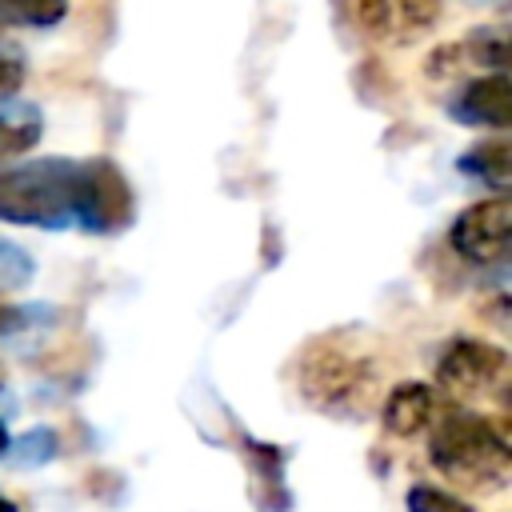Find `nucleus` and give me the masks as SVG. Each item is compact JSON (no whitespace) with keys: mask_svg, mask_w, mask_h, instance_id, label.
<instances>
[{"mask_svg":"<svg viewBox=\"0 0 512 512\" xmlns=\"http://www.w3.org/2000/svg\"><path fill=\"white\" fill-rule=\"evenodd\" d=\"M0 220L112 236L132 224V188L112 160H28L0 168Z\"/></svg>","mask_w":512,"mask_h":512,"instance_id":"1","label":"nucleus"},{"mask_svg":"<svg viewBox=\"0 0 512 512\" xmlns=\"http://www.w3.org/2000/svg\"><path fill=\"white\" fill-rule=\"evenodd\" d=\"M0 512H16V504H12V500H8L4 492H0Z\"/></svg>","mask_w":512,"mask_h":512,"instance_id":"17","label":"nucleus"},{"mask_svg":"<svg viewBox=\"0 0 512 512\" xmlns=\"http://www.w3.org/2000/svg\"><path fill=\"white\" fill-rule=\"evenodd\" d=\"M352 16H356V24L368 36H376V40L392 36V8H388V0H352Z\"/></svg>","mask_w":512,"mask_h":512,"instance_id":"13","label":"nucleus"},{"mask_svg":"<svg viewBox=\"0 0 512 512\" xmlns=\"http://www.w3.org/2000/svg\"><path fill=\"white\" fill-rule=\"evenodd\" d=\"M508 232H512V204L504 196H492V200L468 204L452 220L448 244L456 248L460 260L488 268V264H500L508 256Z\"/></svg>","mask_w":512,"mask_h":512,"instance_id":"5","label":"nucleus"},{"mask_svg":"<svg viewBox=\"0 0 512 512\" xmlns=\"http://www.w3.org/2000/svg\"><path fill=\"white\" fill-rule=\"evenodd\" d=\"M0 384H4V372H0Z\"/></svg>","mask_w":512,"mask_h":512,"instance_id":"18","label":"nucleus"},{"mask_svg":"<svg viewBox=\"0 0 512 512\" xmlns=\"http://www.w3.org/2000/svg\"><path fill=\"white\" fill-rule=\"evenodd\" d=\"M68 16V0H0V28H52Z\"/></svg>","mask_w":512,"mask_h":512,"instance_id":"10","label":"nucleus"},{"mask_svg":"<svg viewBox=\"0 0 512 512\" xmlns=\"http://www.w3.org/2000/svg\"><path fill=\"white\" fill-rule=\"evenodd\" d=\"M4 452H8V428L0 424V456H4Z\"/></svg>","mask_w":512,"mask_h":512,"instance_id":"16","label":"nucleus"},{"mask_svg":"<svg viewBox=\"0 0 512 512\" xmlns=\"http://www.w3.org/2000/svg\"><path fill=\"white\" fill-rule=\"evenodd\" d=\"M408 512H476L468 500L444 492V488H432V484H412L408 488Z\"/></svg>","mask_w":512,"mask_h":512,"instance_id":"12","label":"nucleus"},{"mask_svg":"<svg viewBox=\"0 0 512 512\" xmlns=\"http://www.w3.org/2000/svg\"><path fill=\"white\" fill-rule=\"evenodd\" d=\"M508 380V352L480 336H456L436 356V384L452 400H476L500 392Z\"/></svg>","mask_w":512,"mask_h":512,"instance_id":"4","label":"nucleus"},{"mask_svg":"<svg viewBox=\"0 0 512 512\" xmlns=\"http://www.w3.org/2000/svg\"><path fill=\"white\" fill-rule=\"evenodd\" d=\"M388 8H392V32H400V36H424L440 20L444 0H388Z\"/></svg>","mask_w":512,"mask_h":512,"instance_id":"11","label":"nucleus"},{"mask_svg":"<svg viewBox=\"0 0 512 512\" xmlns=\"http://www.w3.org/2000/svg\"><path fill=\"white\" fill-rule=\"evenodd\" d=\"M456 164H460V172H468V176H476V180H484V184H492L500 192L508 188V140L504 136L472 144Z\"/></svg>","mask_w":512,"mask_h":512,"instance_id":"8","label":"nucleus"},{"mask_svg":"<svg viewBox=\"0 0 512 512\" xmlns=\"http://www.w3.org/2000/svg\"><path fill=\"white\" fill-rule=\"evenodd\" d=\"M452 116L468 128H508L512 120V100H508V76L492 72L480 80H468L460 96L452 100Z\"/></svg>","mask_w":512,"mask_h":512,"instance_id":"6","label":"nucleus"},{"mask_svg":"<svg viewBox=\"0 0 512 512\" xmlns=\"http://www.w3.org/2000/svg\"><path fill=\"white\" fill-rule=\"evenodd\" d=\"M432 468L468 492H496L512 476V448L500 420L464 404L444 408L428 428Z\"/></svg>","mask_w":512,"mask_h":512,"instance_id":"2","label":"nucleus"},{"mask_svg":"<svg viewBox=\"0 0 512 512\" xmlns=\"http://www.w3.org/2000/svg\"><path fill=\"white\" fill-rule=\"evenodd\" d=\"M296 384L312 408H324L332 416H364L372 404L376 368L372 360L336 340H316L300 356Z\"/></svg>","mask_w":512,"mask_h":512,"instance_id":"3","label":"nucleus"},{"mask_svg":"<svg viewBox=\"0 0 512 512\" xmlns=\"http://www.w3.org/2000/svg\"><path fill=\"white\" fill-rule=\"evenodd\" d=\"M24 76H28V72H24V60L0 48V104L12 100V96L24 88Z\"/></svg>","mask_w":512,"mask_h":512,"instance_id":"14","label":"nucleus"},{"mask_svg":"<svg viewBox=\"0 0 512 512\" xmlns=\"http://www.w3.org/2000/svg\"><path fill=\"white\" fill-rule=\"evenodd\" d=\"M36 140H40V112L36 108L0 112V164L24 156Z\"/></svg>","mask_w":512,"mask_h":512,"instance_id":"9","label":"nucleus"},{"mask_svg":"<svg viewBox=\"0 0 512 512\" xmlns=\"http://www.w3.org/2000/svg\"><path fill=\"white\" fill-rule=\"evenodd\" d=\"M380 420L392 436L408 440V436H420L432 428L436 420V392L420 380H404L396 384L388 396H384V408H380Z\"/></svg>","mask_w":512,"mask_h":512,"instance_id":"7","label":"nucleus"},{"mask_svg":"<svg viewBox=\"0 0 512 512\" xmlns=\"http://www.w3.org/2000/svg\"><path fill=\"white\" fill-rule=\"evenodd\" d=\"M16 320H20V316H16V308H12V304H8L4 296H0V332H8V328H12Z\"/></svg>","mask_w":512,"mask_h":512,"instance_id":"15","label":"nucleus"}]
</instances>
